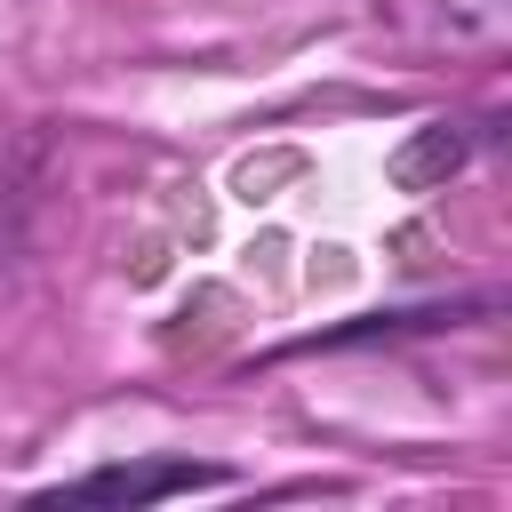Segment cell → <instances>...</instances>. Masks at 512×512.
Wrapping results in <instances>:
<instances>
[{"label":"cell","instance_id":"cell-1","mask_svg":"<svg viewBox=\"0 0 512 512\" xmlns=\"http://www.w3.org/2000/svg\"><path fill=\"white\" fill-rule=\"evenodd\" d=\"M224 472L216 464H104L80 480V496H112V504H152V496H176V488H216Z\"/></svg>","mask_w":512,"mask_h":512},{"label":"cell","instance_id":"cell-2","mask_svg":"<svg viewBox=\"0 0 512 512\" xmlns=\"http://www.w3.org/2000/svg\"><path fill=\"white\" fill-rule=\"evenodd\" d=\"M456 168H464V136H456V128H424V136L392 160V176H400L408 192H424V184H440V176H456Z\"/></svg>","mask_w":512,"mask_h":512},{"label":"cell","instance_id":"cell-3","mask_svg":"<svg viewBox=\"0 0 512 512\" xmlns=\"http://www.w3.org/2000/svg\"><path fill=\"white\" fill-rule=\"evenodd\" d=\"M24 208H32V176L16 152H0V264L24 248Z\"/></svg>","mask_w":512,"mask_h":512},{"label":"cell","instance_id":"cell-4","mask_svg":"<svg viewBox=\"0 0 512 512\" xmlns=\"http://www.w3.org/2000/svg\"><path fill=\"white\" fill-rule=\"evenodd\" d=\"M448 32H504V0H448Z\"/></svg>","mask_w":512,"mask_h":512}]
</instances>
